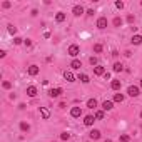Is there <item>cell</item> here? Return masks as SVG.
<instances>
[{
  "label": "cell",
  "mask_w": 142,
  "mask_h": 142,
  "mask_svg": "<svg viewBox=\"0 0 142 142\" xmlns=\"http://www.w3.org/2000/svg\"><path fill=\"white\" fill-rule=\"evenodd\" d=\"M127 94H129L130 97H137V95L140 94V90H139V87H136V85H130V87L127 89Z\"/></svg>",
  "instance_id": "obj_2"
},
{
  "label": "cell",
  "mask_w": 142,
  "mask_h": 142,
  "mask_svg": "<svg viewBox=\"0 0 142 142\" xmlns=\"http://www.w3.org/2000/svg\"><path fill=\"white\" fill-rule=\"evenodd\" d=\"M80 67H82V62L80 60H77V59H74L72 62H70V69H74V70H79Z\"/></svg>",
  "instance_id": "obj_10"
},
{
  "label": "cell",
  "mask_w": 142,
  "mask_h": 142,
  "mask_svg": "<svg viewBox=\"0 0 142 142\" xmlns=\"http://www.w3.org/2000/svg\"><path fill=\"white\" fill-rule=\"evenodd\" d=\"M64 79H65L67 82H75V75H74L70 70H65V72H64Z\"/></svg>",
  "instance_id": "obj_4"
},
{
  "label": "cell",
  "mask_w": 142,
  "mask_h": 142,
  "mask_svg": "<svg viewBox=\"0 0 142 142\" xmlns=\"http://www.w3.org/2000/svg\"><path fill=\"white\" fill-rule=\"evenodd\" d=\"M79 80L82 84H89L90 80H89V75H85V74H79Z\"/></svg>",
  "instance_id": "obj_21"
},
{
  "label": "cell",
  "mask_w": 142,
  "mask_h": 142,
  "mask_svg": "<svg viewBox=\"0 0 142 142\" xmlns=\"http://www.w3.org/2000/svg\"><path fill=\"white\" fill-rule=\"evenodd\" d=\"M115 7H117V9H120V10H122V9H124V2L117 0V2H115Z\"/></svg>",
  "instance_id": "obj_32"
},
{
  "label": "cell",
  "mask_w": 142,
  "mask_h": 142,
  "mask_svg": "<svg viewBox=\"0 0 142 142\" xmlns=\"http://www.w3.org/2000/svg\"><path fill=\"white\" fill-rule=\"evenodd\" d=\"M80 114H82V109L80 107H72L70 109V115L72 117H80Z\"/></svg>",
  "instance_id": "obj_14"
},
{
  "label": "cell",
  "mask_w": 142,
  "mask_h": 142,
  "mask_svg": "<svg viewBox=\"0 0 142 142\" xmlns=\"http://www.w3.org/2000/svg\"><path fill=\"white\" fill-rule=\"evenodd\" d=\"M94 74L95 75H104L105 74V69L102 65H97V67H94Z\"/></svg>",
  "instance_id": "obj_16"
},
{
  "label": "cell",
  "mask_w": 142,
  "mask_h": 142,
  "mask_svg": "<svg viewBox=\"0 0 142 142\" xmlns=\"http://www.w3.org/2000/svg\"><path fill=\"white\" fill-rule=\"evenodd\" d=\"M127 22L132 23V22H134V15H127Z\"/></svg>",
  "instance_id": "obj_36"
},
{
  "label": "cell",
  "mask_w": 142,
  "mask_h": 142,
  "mask_svg": "<svg viewBox=\"0 0 142 142\" xmlns=\"http://www.w3.org/2000/svg\"><path fill=\"white\" fill-rule=\"evenodd\" d=\"M22 42H23V38H20V37H15V38H13V44H15V45H20Z\"/></svg>",
  "instance_id": "obj_30"
},
{
  "label": "cell",
  "mask_w": 142,
  "mask_h": 142,
  "mask_svg": "<svg viewBox=\"0 0 142 142\" xmlns=\"http://www.w3.org/2000/svg\"><path fill=\"white\" fill-rule=\"evenodd\" d=\"M40 115H42L44 120H47L49 117H50V111H49L47 107H40Z\"/></svg>",
  "instance_id": "obj_9"
},
{
  "label": "cell",
  "mask_w": 142,
  "mask_h": 142,
  "mask_svg": "<svg viewBox=\"0 0 142 142\" xmlns=\"http://www.w3.org/2000/svg\"><path fill=\"white\" fill-rule=\"evenodd\" d=\"M140 87H142V79H140Z\"/></svg>",
  "instance_id": "obj_40"
},
{
  "label": "cell",
  "mask_w": 142,
  "mask_h": 142,
  "mask_svg": "<svg viewBox=\"0 0 142 142\" xmlns=\"http://www.w3.org/2000/svg\"><path fill=\"white\" fill-rule=\"evenodd\" d=\"M67 54H69L70 57H77V55L80 54V47L77 44H72L69 49H67Z\"/></svg>",
  "instance_id": "obj_1"
},
{
  "label": "cell",
  "mask_w": 142,
  "mask_h": 142,
  "mask_svg": "<svg viewBox=\"0 0 142 142\" xmlns=\"http://www.w3.org/2000/svg\"><path fill=\"white\" fill-rule=\"evenodd\" d=\"M9 32H10L12 35H15V34H17V27H13L12 23H10V25H9Z\"/></svg>",
  "instance_id": "obj_29"
},
{
  "label": "cell",
  "mask_w": 142,
  "mask_h": 142,
  "mask_svg": "<svg viewBox=\"0 0 142 142\" xmlns=\"http://www.w3.org/2000/svg\"><path fill=\"white\" fill-rule=\"evenodd\" d=\"M2 5H3V9H10V7H12V3H10V2H3Z\"/></svg>",
  "instance_id": "obj_34"
},
{
  "label": "cell",
  "mask_w": 142,
  "mask_h": 142,
  "mask_svg": "<svg viewBox=\"0 0 142 142\" xmlns=\"http://www.w3.org/2000/svg\"><path fill=\"white\" fill-rule=\"evenodd\" d=\"M20 130H22V132H28V130H30V124L28 122H20Z\"/></svg>",
  "instance_id": "obj_19"
},
{
  "label": "cell",
  "mask_w": 142,
  "mask_h": 142,
  "mask_svg": "<svg viewBox=\"0 0 142 142\" xmlns=\"http://www.w3.org/2000/svg\"><path fill=\"white\" fill-rule=\"evenodd\" d=\"M130 140V137L127 136V134H122V136H120V142H129Z\"/></svg>",
  "instance_id": "obj_28"
},
{
  "label": "cell",
  "mask_w": 142,
  "mask_h": 142,
  "mask_svg": "<svg viewBox=\"0 0 142 142\" xmlns=\"http://www.w3.org/2000/svg\"><path fill=\"white\" fill-rule=\"evenodd\" d=\"M94 122H95V117H94V115H85V117H84V124H85L87 127L94 125Z\"/></svg>",
  "instance_id": "obj_5"
},
{
  "label": "cell",
  "mask_w": 142,
  "mask_h": 142,
  "mask_svg": "<svg viewBox=\"0 0 142 142\" xmlns=\"http://www.w3.org/2000/svg\"><path fill=\"white\" fill-rule=\"evenodd\" d=\"M60 139H62V140H65V142H67V140H69V139H70V134H69V132H62V134H60Z\"/></svg>",
  "instance_id": "obj_26"
},
{
  "label": "cell",
  "mask_w": 142,
  "mask_h": 142,
  "mask_svg": "<svg viewBox=\"0 0 142 142\" xmlns=\"http://www.w3.org/2000/svg\"><path fill=\"white\" fill-rule=\"evenodd\" d=\"M23 44H25V47H30V45H32V40H30V38H27V40H23Z\"/></svg>",
  "instance_id": "obj_35"
},
{
  "label": "cell",
  "mask_w": 142,
  "mask_h": 142,
  "mask_svg": "<svg viewBox=\"0 0 142 142\" xmlns=\"http://www.w3.org/2000/svg\"><path fill=\"white\" fill-rule=\"evenodd\" d=\"M37 87H35V85H30V87H27V95L28 97H35V95H37Z\"/></svg>",
  "instance_id": "obj_8"
},
{
  "label": "cell",
  "mask_w": 142,
  "mask_h": 142,
  "mask_svg": "<svg viewBox=\"0 0 142 142\" xmlns=\"http://www.w3.org/2000/svg\"><path fill=\"white\" fill-rule=\"evenodd\" d=\"M89 62H90L92 65H95V67H97V57H90V59H89Z\"/></svg>",
  "instance_id": "obj_31"
},
{
  "label": "cell",
  "mask_w": 142,
  "mask_h": 142,
  "mask_svg": "<svg viewBox=\"0 0 142 142\" xmlns=\"http://www.w3.org/2000/svg\"><path fill=\"white\" fill-rule=\"evenodd\" d=\"M2 85H3V89H10V87H12V82H9V80H5V82H3Z\"/></svg>",
  "instance_id": "obj_33"
},
{
  "label": "cell",
  "mask_w": 142,
  "mask_h": 142,
  "mask_svg": "<svg viewBox=\"0 0 142 142\" xmlns=\"http://www.w3.org/2000/svg\"><path fill=\"white\" fill-rule=\"evenodd\" d=\"M87 107L89 109H95L97 107V100H95V99H89L87 100Z\"/></svg>",
  "instance_id": "obj_20"
},
{
  "label": "cell",
  "mask_w": 142,
  "mask_h": 142,
  "mask_svg": "<svg viewBox=\"0 0 142 142\" xmlns=\"http://www.w3.org/2000/svg\"><path fill=\"white\" fill-rule=\"evenodd\" d=\"M102 109L104 111H111V109H114V102L112 100H104L102 102Z\"/></svg>",
  "instance_id": "obj_12"
},
{
  "label": "cell",
  "mask_w": 142,
  "mask_h": 142,
  "mask_svg": "<svg viewBox=\"0 0 142 142\" xmlns=\"http://www.w3.org/2000/svg\"><path fill=\"white\" fill-rule=\"evenodd\" d=\"M124 55H125V57H130V55H132V52H130V50H125V52H124Z\"/></svg>",
  "instance_id": "obj_38"
},
{
  "label": "cell",
  "mask_w": 142,
  "mask_h": 142,
  "mask_svg": "<svg viewBox=\"0 0 142 142\" xmlns=\"http://www.w3.org/2000/svg\"><path fill=\"white\" fill-rule=\"evenodd\" d=\"M72 13H74L75 17H80V15L84 13V7H82V5H75V7L72 9Z\"/></svg>",
  "instance_id": "obj_6"
},
{
  "label": "cell",
  "mask_w": 142,
  "mask_h": 142,
  "mask_svg": "<svg viewBox=\"0 0 142 142\" xmlns=\"http://www.w3.org/2000/svg\"><path fill=\"white\" fill-rule=\"evenodd\" d=\"M37 13H38V10H37V9H34V10H32V13H30V15H32V17H35Z\"/></svg>",
  "instance_id": "obj_37"
},
{
  "label": "cell",
  "mask_w": 142,
  "mask_h": 142,
  "mask_svg": "<svg viewBox=\"0 0 142 142\" xmlns=\"http://www.w3.org/2000/svg\"><path fill=\"white\" fill-rule=\"evenodd\" d=\"M64 20H65V13H64V12H59V13L55 15V22H57V23H62Z\"/></svg>",
  "instance_id": "obj_17"
},
{
  "label": "cell",
  "mask_w": 142,
  "mask_h": 142,
  "mask_svg": "<svg viewBox=\"0 0 142 142\" xmlns=\"http://www.w3.org/2000/svg\"><path fill=\"white\" fill-rule=\"evenodd\" d=\"M130 42H132L134 45H140V44H142V35H134Z\"/></svg>",
  "instance_id": "obj_18"
},
{
  "label": "cell",
  "mask_w": 142,
  "mask_h": 142,
  "mask_svg": "<svg viewBox=\"0 0 142 142\" xmlns=\"http://www.w3.org/2000/svg\"><path fill=\"white\" fill-rule=\"evenodd\" d=\"M37 74H38V65H30L28 67V75L34 77V75H37Z\"/></svg>",
  "instance_id": "obj_15"
},
{
  "label": "cell",
  "mask_w": 142,
  "mask_h": 142,
  "mask_svg": "<svg viewBox=\"0 0 142 142\" xmlns=\"http://www.w3.org/2000/svg\"><path fill=\"white\" fill-rule=\"evenodd\" d=\"M124 99H125L124 94H115L114 95V102H124Z\"/></svg>",
  "instance_id": "obj_24"
},
{
  "label": "cell",
  "mask_w": 142,
  "mask_h": 142,
  "mask_svg": "<svg viewBox=\"0 0 142 142\" xmlns=\"http://www.w3.org/2000/svg\"><path fill=\"white\" fill-rule=\"evenodd\" d=\"M114 27H122V23H124V20L120 19V17H115V19H114Z\"/></svg>",
  "instance_id": "obj_23"
},
{
  "label": "cell",
  "mask_w": 142,
  "mask_h": 142,
  "mask_svg": "<svg viewBox=\"0 0 142 142\" xmlns=\"http://www.w3.org/2000/svg\"><path fill=\"white\" fill-rule=\"evenodd\" d=\"M122 70H124V65H122L120 62H115V64H114V72H122Z\"/></svg>",
  "instance_id": "obj_22"
},
{
  "label": "cell",
  "mask_w": 142,
  "mask_h": 142,
  "mask_svg": "<svg viewBox=\"0 0 142 142\" xmlns=\"http://www.w3.org/2000/svg\"><path fill=\"white\" fill-rule=\"evenodd\" d=\"M5 55H7V52H5V50H0V57H2V59H3Z\"/></svg>",
  "instance_id": "obj_39"
},
{
  "label": "cell",
  "mask_w": 142,
  "mask_h": 142,
  "mask_svg": "<svg viewBox=\"0 0 142 142\" xmlns=\"http://www.w3.org/2000/svg\"><path fill=\"white\" fill-rule=\"evenodd\" d=\"M94 117H95V120H102L104 119V111H97L94 114Z\"/></svg>",
  "instance_id": "obj_25"
},
{
  "label": "cell",
  "mask_w": 142,
  "mask_h": 142,
  "mask_svg": "<svg viewBox=\"0 0 142 142\" xmlns=\"http://www.w3.org/2000/svg\"><path fill=\"white\" fill-rule=\"evenodd\" d=\"M94 52H95V54H100V52H102V45L100 44H95L94 45Z\"/></svg>",
  "instance_id": "obj_27"
},
{
  "label": "cell",
  "mask_w": 142,
  "mask_h": 142,
  "mask_svg": "<svg viewBox=\"0 0 142 142\" xmlns=\"http://www.w3.org/2000/svg\"><path fill=\"white\" fill-rule=\"evenodd\" d=\"M60 94H62V89H60V87H57V89H50V90H49V95H50L52 99H54V97H59Z\"/></svg>",
  "instance_id": "obj_7"
},
{
  "label": "cell",
  "mask_w": 142,
  "mask_h": 142,
  "mask_svg": "<svg viewBox=\"0 0 142 142\" xmlns=\"http://www.w3.org/2000/svg\"><path fill=\"white\" fill-rule=\"evenodd\" d=\"M105 27H107V19H105V17H99L97 19V28L104 30Z\"/></svg>",
  "instance_id": "obj_3"
},
{
  "label": "cell",
  "mask_w": 142,
  "mask_h": 142,
  "mask_svg": "<svg viewBox=\"0 0 142 142\" xmlns=\"http://www.w3.org/2000/svg\"><path fill=\"white\" fill-rule=\"evenodd\" d=\"M111 87H112V90H119V89L122 87V82H120V80H117V79H114L112 82H111Z\"/></svg>",
  "instance_id": "obj_13"
},
{
  "label": "cell",
  "mask_w": 142,
  "mask_h": 142,
  "mask_svg": "<svg viewBox=\"0 0 142 142\" xmlns=\"http://www.w3.org/2000/svg\"><path fill=\"white\" fill-rule=\"evenodd\" d=\"M140 117H142V112H140Z\"/></svg>",
  "instance_id": "obj_41"
},
{
  "label": "cell",
  "mask_w": 142,
  "mask_h": 142,
  "mask_svg": "<svg viewBox=\"0 0 142 142\" xmlns=\"http://www.w3.org/2000/svg\"><path fill=\"white\" fill-rule=\"evenodd\" d=\"M90 139H92V140H99V139H100V130L92 129V130H90Z\"/></svg>",
  "instance_id": "obj_11"
}]
</instances>
